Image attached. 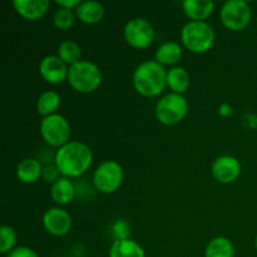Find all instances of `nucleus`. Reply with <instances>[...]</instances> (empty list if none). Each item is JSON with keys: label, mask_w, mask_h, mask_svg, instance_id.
Wrapping results in <instances>:
<instances>
[{"label": "nucleus", "mask_w": 257, "mask_h": 257, "mask_svg": "<svg viewBox=\"0 0 257 257\" xmlns=\"http://www.w3.org/2000/svg\"><path fill=\"white\" fill-rule=\"evenodd\" d=\"M59 171H58L57 166H48V167H45L44 170H43V177L45 178V180L48 181V182H53L54 183L55 181L59 180L60 177H58V175H59Z\"/></svg>", "instance_id": "28"}, {"label": "nucleus", "mask_w": 257, "mask_h": 257, "mask_svg": "<svg viewBox=\"0 0 257 257\" xmlns=\"http://www.w3.org/2000/svg\"><path fill=\"white\" fill-rule=\"evenodd\" d=\"M68 83L80 93L94 92L102 83V72L92 62L80 60L68 69Z\"/></svg>", "instance_id": "4"}, {"label": "nucleus", "mask_w": 257, "mask_h": 257, "mask_svg": "<svg viewBox=\"0 0 257 257\" xmlns=\"http://www.w3.org/2000/svg\"><path fill=\"white\" fill-rule=\"evenodd\" d=\"M40 135L48 145L60 148L69 142L70 125L63 115H48L40 122Z\"/></svg>", "instance_id": "6"}, {"label": "nucleus", "mask_w": 257, "mask_h": 257, "mask_svg": "<svg viewBox=\"0 0 257 257\" xmlns=\"http://www.w3.org/2000/svg\"><path fill=\"white\" fill-rule=\"evenodd\" d=\"M123 182V168L118 162L112 160L104 161L95 170L93 176L94 187L99 192L109 195L115 192Z\"/></svg>", "instance_id": "7"}, {"label": "nucleus", "mask_w": 257, "mask_h": 257, "mask_svg": "<svg viewBox=\"0 0 257 257\" xmlns=\"http://www.w3.org/2000/svg\"><path fill=\"white\" fill-rule=\"evenodd\" d=\"M133 87L143 97H157L167 85V70L156 60L141 63L133 72Z\"/></svg>", "instance_id": "2"}, {"label": "nucleus", "mask_w": 257, "mask_h": 257, "mask_svg": "<svg viewBox=\"0 0 257 257\" xmlns=\"http://www.w3.org/2000/svg\"><path fill=\"white\" fill-rule=\"evenodd\" d=\"M216 35L206 22H188L181 30L182 44L192 53H206L215 44Z\"/></svg>", "instance_id": "3"}, {"label": "nucleus", "mask_w": 257, "mask_h": 257, "mask_svg": "<svg viewBox=\"0 0 257 257\" xmlns=\"http://www.w3.org/2000/svg\"><path fill=\"white\" fill-rule=\"evenodd\" d=\"M17 243V233L14 228L10 226H2L0 227V253H9L15 248Z\"/></svg>", "instance_id": "24"}, {"label": "nucleus", "mask_w": 257, "mask_h": 257, "mask_svg": "<svg viewBox=\"0 0 257 257\" xmlns=\"http://www.w3.org/2000/svg\"><path fill=\"white\" fill-rule=\"evenodd\" d=\"M167 85L172 93L183 94L190 87V74L182 67H173L167 70Z\"/></svg>", "instance_id": "20"}, {"label": "nucleus", "mask_w": 257, "mask_h": 257, "mask_svg": "<svg viewBox=\"0 0 257 257\" xmlns=\"http://www.w3.org/2000/svg\"><path fill=\"white\" fill-rule=\"evenodd\" d=\"M233 255L235 250L232 242L222 236L212 238L206 246L205 257H233Z\"/></svg>", "instance_id": "21"}, {"label": "nucleus", "mask_w": 257, "mask_h": 257, "mask_svg": "<svg viewBox=\"0 0 257 257\" xmlns=\"http://www.w3.org/2000/svg\"><path fill=\"white\" fill-rule=\"evenodd\" d=\"M15 10L28 20H38L44 17L50 7L49 0H14Z\"/></svg>", "instance_id": "13"}, {"label": "nucleus", "mask_w": 257, "mask_h": 257, "mask_svg": "<svg viewBox=\"0 0 257 257\" xmlns=\"http://www.w3.org/2000/svg\"><path fill=\"white\" fill-rule=\"evenodd\" d=\"M213 178L220 183H231L238 178L241 173V163L232 156H222L215 160L211 167Z\"/></svg>", "instance_id": "11"}, {"label": "nucleus", "mask_w": 257, "mask_h": 257, "mask_svg": "<svg viewBox=\"0 0 257 257\" xmlns=\"http://www.w3.org/2000/svg\"><path fill=\"white\" fill-rule=\"evenodd\" d=\"M50 197L60 206L72 202L75 197V187L72 181L67 177H60L55 181L50 188Z\"/></svg>", "instance_id": "17"}, {"label": "nucleus", "mask_w": 257, "mask_h": 257, "mask_svg": "<svg viewBox=\"0 0 257 257\" xmlns=\"http://www.w3.org/2000/svg\"><path fill=\"white\" fill-rule=\"evenodd\" d=\"M232 113V108L230 107L228 104H222L220 107V114L221 115H228Z\"/></svg>", "instance_id": "30"}, {"label": "nucleus", "mask_w": 257, "mask_h": 257, "mask_svg": "<svg viewBox=\"0 0 257 257\" xmlns=\"http://www.w3.org/2000/svg\"><path fill=\"white\" fill-rule=\"evenodd\" d=\"M65 257H70V256H65Z\"/></svg>", "instance_id": "32"}, {"label": "nucleus", "mask_w": 257, "mask_h": 257, "mask_svg": "<svg viewBox=\"0 0 257 257\" xmlns=\"http://www.w3.org/2000/svg\"><path fill=\"white\" fill-rule=\"evenodd\" d=\"M7 257H39L34 250L27 246H20V247H15L12 252L8 253Z\"/></svg>", "instance_id": "26"}, {"label": "nucleus", "mask_w": 257, "mask_h": 257, "mask_svg": "<svg viewBox=\"0 0 257 257\" xmlns=\"http://www.w3.org/2000/svg\"><path fill=\"white\" fill-rule=\"evenodd\" d=\"M109 257H146V253L140 243L131 238H122L112 243Z\"/></svg>", "instance_id": "18"}, {"label": "nucleus", "mask_w": 257, "mask_h": 257, "mask_svg": "<svg viewBox=\"0 0 257 257\" xmlns=\"http://www.w3.org/2000/svg\"><path fill=\"white\" fill-rule=\"evenodd\" d=\"M182 58V48L176 42H166L156 52V62L165 65H175Z\"/></svg>", "instance_id": "19"}, {"label": "nucleus", "mask_w": 257, "mask_h": 257, "mask_svg": "<svg viewBox=\"0 0 257 257\" xmlns=\"http://www.w3.org/2000/svg\"><path fill=\"white\" fill-rule=\"evenodd\" d=\"M55 3L59 5V8H65V9L70 10L77 9V8L82 4L80 0H55Z\"/></svg>", "instance_id": "29"}, {"label": "nucleus", "mask_w": 257, "mask_h": 257, "mask_svg": "<svg viewBox=\"0 0 257 257\" xmlns=\"http://www.w3.org/2000/svg\"><path fill=\"white\" fill-rule=\"evenodd\" d=\"M60 105V95L54 90H47L40 97L38 98L37 102V110L39 115L43 118L48 117V115L55 114V110L59 108Z\"/></svg>", "instance_id": "22"}, {"label": "nucleus", "mask_w": 257, "mask_h": 257, "mask_svg": "<svg viewBox=\"0 0 257 257\" xmlns=\"http://www.w3.org/2000/svg\"><path fill=\"white\" fill-rule=\"evenodd\" d=\"M255 247H256V250H257V236H256V240H255Z\"/></svg>", "instance_id": "31"}, {"label": "nucleus", "mask_w": 257, "mask_h": 257, "mask_svg": "<svg viewBox=\"0 0 257 257\" xmlns=\"http://www.w3.org/2000/svg\"><path fill=\"white\" fill-rule=\"evenodd\" d=\"M92 161V150L85 143L70 141L58 148L54 162L60 175L67 178H75L89 170Z\"/></svg>", "instance_id": "1"}, {"label": "nucleus", "mask_w": 257, "mask_h": 257, "mask_svg": "<svg viewBox=\"0 0 257 257\" xmlns=\"http://www.w3.org/2000/svg\"><path fill=\"white\" fill-rule=\"evenodd\" d=\"M188 103L182 94L170 93L161 98L156 104V117L162 124L175 125L187 114Z\"/></svg>", "instance_id": "5"}, {"label": "nucleus", "mask_w": 257, "mask_h": 257, "mask_svg": "<svg viewBox=\"0 0 257 257\" xmlns=\"http://www.w3.org/2000/svg\"><path fill=\"white\" fill-rule=\"evenodd\" d=\"M43 176V168L35 158H24L17 166V177L20 182L32 185Z\"/></svg>", "instance_id": "16"}, {"label": "nucleus", "mask_w": 257, "mask_h": 257, "mask_svg": "<svg viewBox=\"0 0 257 257\" xmlns=\"http://www.w3.org/2000/svg\"><path fill=\"white\" fill-rule=\"evenodd\" d=\"M68 69L69 68L58 55H47L40 60V75L50 84H59L68 79Z\"/></svg>", "instance_id": "12"}, {"label": "nucleus", "mask_w": 257, "mask_h": 257, "mask_svg": "<svg viewBox=\"0 0 257 257\" xmlns=\"http://www.w3.org/2000/svg\"><path fill=\"white\" fill-rule=\"evenodd\" d=\"M43 226L53 236L62 237L72 228V217L60 207H52L43 215Z\"/></svg>", "instance_id": "10"}, {"label": "nucleus", "mask_w": 257, "mask_h": 257, "mask_svg": "<svg viewBox=\"0 0 257 257\" xmlns=\"http://www.w3.org/2000/svg\"><path fill=\"white\" fill-rule=\"evenodd\" d=\"M58 57L65 63L69 64V67L74 65L75 63L80 62V57H82V50L80 47L73 40H65V42L60 43L58 47Z\"/></svg>", "instance_id": "23"}, {"label": "nucleus", "mask_w": 257, "mask_h": 257, "mask_svg": "<svg viewBox=\"0 0 257 257\" xmlns=\"http://www.w3.org/2000/svg\"><path fill=\"white\" fill-rule=\"evenodd\" d=\"M115 235H117V240H122V238H128V233H130V226L125 221H118L114 225Z\"/></svg>", "instance_id": "27"}, {"label": "nucleus", "mask_w": 257, "mask_h": 257, "mask_svg": "<svg viewBox=\"0 0 257 257\" xmlns=\"http://www.w3.org/2000/svg\"><path fill=\"white\" fill-rule=\"evenodd\" d=\"M124 39L136 49H145L155 39V30L151 23L143 18L131 19L124 27Z\"/></svg>", "instance_id": "9"}, {"label": "nucleus", "mask_w": 257, "mask_h": 257, "mask_svg": "<svg viewBox=\"0 0 257 257\" xmlns=\"http://www.w3.org/2000/svg\"><path fill=\"white\" fill-rule=\"evenodd\" d=\"M182 8L191 22H203L213 13L215 4L211 0H186Z\"/></svg>", "instance_id": "14"}, {"label": "nucleus", "mask_w": 257, "mask_h": 257, "mask_svg": "<svg viewBox=\"0 0 257 257\" xmlns=\"http://www.w3.org/2000/svg\"><path fill=\"white\" fill-rule=\"evenodd\" d=\"M251 8L243 0H228L221 8L220 18L227 29L238 32L250 24Z\"/></svg>", "instance_id": "8"}, {"label": "nucleus", "mask_w": 257, "mask_h": 257, "mask_svg": "<svg viewBox=\"0 0 257 257\" xmlns=\"http://www.w3.org/2000/svg\"><path fill=\"white\" fill-rule=\"evenodd\" d=\"M75 15L84 24H97L104 17V7L94 0H87L75 9Z\"/></svg>", "instance_id": "15"}, {"label": "nucleus", "mask_w": 257, "mask_h": 257, "mask_svg": "<svg viewBox=\"0 0 257 257\" xmlns=\"http://www.w3.org/2000/svg\"><path fill=\"white\" fill-rule=\"evenodd\" d=\"M53 23H54L55 28H58V29L67 30L69 28H72L73 24H74V14H73V12L70 9L59 8L54 13Z\"/></svg>", "instance_id": "25"}]
</instances>
